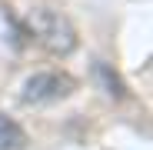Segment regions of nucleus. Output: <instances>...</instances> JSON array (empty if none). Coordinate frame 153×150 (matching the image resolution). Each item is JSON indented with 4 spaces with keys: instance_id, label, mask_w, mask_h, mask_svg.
<instances>
[{
    "instance_id": "obj_1",
    "label": "nucleus",
    "mask_w": 153,
    "mask_h": 150,
    "mask_svg": "<svg viewBox=\"0 0 153 150\" xmlns=\"http://www.w3.org/2000/svg\"><path fill=\"white\" fill-rule=\"evenodd\" d=\"M20 30H23V37L37 40L47 54H53V57H67V54L76 50V30H73V23L63 13H57V10L37 7L27 20L20 23Z\"/></svg>"
},
{
    "instance_id": "obj_2",
    "label": "nucleus",
    "mask_w": 153,
    "mask_h": 150,
    "mask_svg": "<svg viewBox=\"0 0 153 150\" xmlns=\"http://www.w3.org/2000/svg\"><path fill=\"white\" fill-rule=\"evenodd\" d=\"M76 90V80L63 70H40L33 77L23 80V93L20 100L30 107H47V104H57V100H67Z\"/></svg>"
},
{
    "instance_id": "obj_3",
    "label": "nucleus",
    "mask_w": 153,
    "mask_h": 150,
    "mask_svg": "<svg viewBox=\"0 0 153 150\" xmlns=\"http://www.w3.org/2000/svg\"><path fill=\"white\" fill-rule=\"evenodd\" d=\"M93 77L100 80V87H103L113 100H126L130 93H126V84H123V77L110 67V63H103V60H93Z\"/></svg>"
},
{
    "instance_id": "obj_4",
    "label": "nucleus",
    "mask_w": 153,
    "mask_h": 150,
    "mask_svg": "<svg viewBox=\"0 0 153 150\" xmlns=\"http://www.w3.org/2000/svg\"><path fill=\"white\" fill-rule=\"evenodd\" d=\"M27 147V134H23V127L7 117V113H0V150H23Z\"/></svg>"
}]
</instances>
